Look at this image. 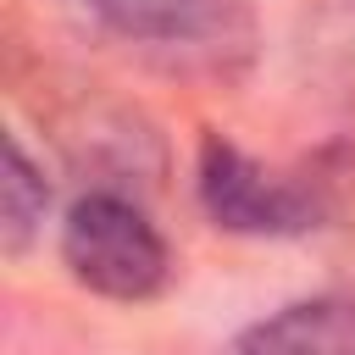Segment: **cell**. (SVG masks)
Segmentation results:
<instances>
[{"label":"cell","mask_w":355,"mask_h":355,"mask_svg":"<svg viewBox=\"0 0 355 355\" xmlns=\"http://www.w3.org/2000/svg\"><path fill=\"white\" fill-rule=\"evenodd\" d=\"M349 189H355V150L349 144H333L294 172L261 166L255 155H244L222 133H205V144H200V205L227 233L283 239V233L322 227L349 200Z\"/></svg>","instance_id":"obj_1"},{"label":"cell","mask_w":355,"mask_h":355,"mask_svg":"<svg viewBox=\"0 0 355 355\" xmlns=\"http://www.w3.org/2000/svg\"><path fill=\"white\" fill-rule=\"evenodd\" d=\"M61 266L89 294L139 305L166 288L172 250H166L161 227L144 216V205H133L116 189H94L83 200H72V211L61 222Z\"/></svg>","instance_id":"obj_2"},{"label":"cell","mask_w":355,"mask_h":355,"mask_svg":"<svg viewBox=\"0 0 355 355\" xmlns=\"http://www.w3.org/2000/svg\"><path fill=\"white\" fill-rule=\"evenodd\" d=\"M89 11L150 50H189L222 61L227 50H244L255 22L244 0H89Z\"/></svg>","instance_id":"obj_3"},{"label":"cell","mask_w":355,"mask_h":355,"mask_svg":"<svg viewBox=\"0 0 355 355\" xmlns=\"http://www.w3.org/2000/svg\"><path fill=\"white\" fill-rule=\"evenodd\" d=\"M233 355H355V300L349 294H305L250 322Z\"/></svg>","instance_id":"obj_4"},{"label":"cell","mask_w":355,"mask_h":355,"mask_svg":"<svg viewBox=\"0 0 355 355\" xmlns=\"http://www.w3.org/2000/svg\"><path fill=\"white\" fill-rule=\"evenodd\" d=\"M44 205H50V178L44 166L28 155V144L17 133H6V178H0V239L11 255L28 250V239L39 233L44 222Z\"/></svg>","instance_id":"obj_5"}]
</instances>
